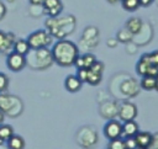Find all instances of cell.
<instances>
[{"label": "cell", "mask_w": 158, "mask_h": 149, "mask_svg": "<svg viewBox=\"0 0 158 149\" xmlns=\"http://www.w3.org/2000/svg\"><path fill=\"white\" fill-rule=\"evenodd\" d=\"M51 53L54 63L59 66L67 68L74 64V60L79 55V48L69 39H59L53 44Z\"/></svg>", "instance_id": "obj_1"}, {"label": "cell", "mask_w": 158, "mask_h": 149, "mask_svg": "<svg viewBox=\"0 0 158 149\" xmlns=\"http://www.w3.org/2000/svg\"><path fill=\"white\" fill-rule=\"evenodd\" d=\"M75 17L73 15H65L62 17H47L44 21L46 31L54 38L65 39L67 36L74 32L75 30Z\"/></svg>", "instance_id": "obj_2"}, {"label": "cell", "mask_w": 158, "mask_h": 149, "mask_svg": "<svg viewBox=\"0 0 158 149\" xmlns=\"http://www.w3.org/2000/svg\"><path fill=\"white\" fill-rule=\"evenodd\" d=\"M25 58H26V65L36 70H44L54 63L49 48L30 49V52L25 55Z\"/></svg>", "instance_id": "obj_3"}, {"label": "cell", "mask_w": 158, "mask_h": 149, "mask_svg": "<svg viewBox=\"0 0 158 149\" xmlns=\"http://www.w3.org/2000/svg\"><path fill=\"white\" fill-rule=\"evenodd\" d=\"M23 111V103L20 97L0 92V112L7 117H19Z\"/></svg>", "instance_id": "obj_4"}, {"label": "cell", "mask_w": 158, "mask_h": 149, "mask_svg": "<svg viewBox=\"0 0 158 149\" xmlns=\"http://www.w3.org/2000/svg\"><path fill=\"white\" fill-rule=\"evenodd\" d=\"M53 37L46 31V30H37L28 34L27 43L30 46V49H41V48H48V46L52 44Z\"/></svg>", "instance_id": "obj_5"}, {"label": "cell", "mask_w": 158, "mask_h": 149, "mask_svg": "<svg viewBox=\"0 0 158 149\" xmlns=\"http://www.w3.org/2000/svg\"><path fill=\"white\" fill-rule=\"evenodd\" d=\"M77 142L80 147L85 149H91L98 143V133L93 127L84 126L77 133Z\"/></svg>", "instance_id": "obj_6"}, {"label": "cell", "mask_w": 158, "mask_h": 149, "mask_svg": "<svg viewBox=\"0 0 158 149\" xmlns=\"http://www.w3.org/2000/svg\"><path fill=\"white\" fill-rule=\"evenodd\" d=\"M99 43V30L95 26H88L83 31L81 39H80V47L85 49L95 48Z\"/></svg>", "instance_id": "obj_7"}, {"label": "cell", "mask_w": 158, "mask_h": 149, "mask_svg": "<svg viewBox=\"0 0 158 149\" xmlns=\"http://www.w3.org/2000/svg\"><path fill=\"white\" fill-rule=\"evenodd\" d=\"M137 107L135 103L125 101L121 105H118V111H117V116L120 118V121L122 122H127V121H135V118L137 117Z\"/></svg>", "instance_id": "obj_8"}, {"label": "cell", "mask_w": 158, "mask_h": 149, "mask_svg": "<svg viewBox=\"0 0 158 149\" xmlns=\"http://www.w3.org/2000/svg\"><path fill=\"white\" fill-rule=\"evenodd\" d=\"M136 71L138 75L141 76H146V75H151V76H156L158 74V66L151 64V62L148 60V57H147V53L143 54L139 60L137 62V65H136Z\"/></svg>", "instance_id": "obj_9"}, {"label": "cell", "mask_w": 158, "mask_h": 149, "mask_svg": "<svg viewBox=\"0 0 158 149\" xmlns=\"http://www.w3.org/2000/svg\"><path fill=\"white\" fill-rule=\"evenodd\" d=\"M121 133H122V123L117 119H109L105 126H104V135L109 139H116V138H121Z\"/></svg>", "instance_id": "obj_10"}, {"label": "cell", "mask_w": 158, "mask_h": 149, "mask_svg": "<svg viewBox=\"0 0 158 149\" xmlns=\"http://www.w3.org/2000/svg\"><path fill=\"white\" fill-rule=\"evenodd\" d=\"M6 65L11 71H20L26 66V58L12 50L6 57Z\"/></svg>", "instance_id": "obj_11"}, {"label": "cell", "mask_w": 158, "mask_h": 149, "mask_svg": "<svg viewBox=\"0 0 158 149\" xmlns=\"http://www.w3.org/2000/svg\"><path fill=\"white\" fill-rule=\"evenodd\" d=\"M43 12L48 17H57L63 10V4L60 0H43L42 2Z\"/></svg>", "instance_id": "obj_12"}, {"label": "cell", "mask_w": 158, "mask_h": 149, "mask_svg": "<svg viewBox=\"0 0 158 149\" xmlns=\"http://www.w3.org/2000/svg\"><path fill=\"white\" fill-rule=\"evenodd\" d=\"M16 38L12 32H5L0 30V53L1 54H9L12 52V47Z\"/></svg>", "instance_id": "obj_13"}, {"label": "cell", "mask_w": 158, "mask_h": 149, "mask_svg": "<svg viewBox=\"0 0 158 149\" xmlns=\"http://www.w3.org/2000/svg\"><path fill=\"white\" fill-rule=\"evenodd\" d=\"M120 91L126 97H135L139 91V84L135 79L128 78L120 84Z\"/></svg>", "instance_id": "obj_14"}, {"label": "cell", "mask_w": 158, "mask_h": 149, "mask_svg": "<svg viewBox=\"0 0 158 149\" xmlns=\"http://www.w3.org/2000/svg\"><path fill=\"white\" fill-rule=\"evenodd\" d=\"M117 111H118V105L115 101H109L100 106L101 116L107 119H114L117 116Z\"/></svg>", "instance_id": "obj_15"}, {"label": "cell", "mask_w": 158, "mask_h": 149, "mask_svg": "<svg viewBox=\"0 0 158 149\" xmlns=\"http://www.w3.org/2000/svg\"><path fill=\"white\" fill-rule=\"evenodd\" d=\"M137 132H139L138 124L135 121H127L122 123V133H121V138H128V137H135L137 134Z\"/></svg>", "instance_id": "obj_16"}, {"label": "cell", "mask_w": 158, "mask_h": 149, "mask_svg": "<svg viewBox=\"0 0 158 149\" xmlns=\"http://www.w3.org/2000/svg\"><path fill=\"white\" fill-rule=\"evenodd\" d=\"M81 85L83 83L78 79L77 75H68L64 80V86L67 89V91L69 92H77L81 89Z\"/></svg>", "instance_id": "obj_17"}, {"label": "cell", "mask_w": 158, "mask_h": 149, "mask_svg": "<svg viewBox=\"0 0 158 149\" xmlns=\"http://www.w3.org/2000/svg\"><path fill=\"white\" fill-rule=\"evenodd\" d=\"M133 138H135V142H136V144H137L138 148L147 149L148 145H149V143H151L152 134L149 132H137V134Z\"/></svg>", "instance_id": "obj_18"}, {"label": "cell", "mask_w": 158, "mask_h": 149, "mask_svg": "<svg viewBox=\"0 0 158 149\" xmlns=\"http://www.w3.org/2000/svg\"><path fill=\"white\" fill-rule=\"evenodd\" d=\"M132 34H136V33H139L142 27H143V22L139 17H131L126 21V26H125Z\"/></svg>", "instance_id": "obj_19"}, {"label": "cell", "mask_w": 158, "mask_h": 149, "mask_svg": "<svg viewBox=\"0 0 158 149\" xmlns=\"http://www.w3.org/2000/svg\"><path fill=\"white\" fill-rule=\"evenodd\" d=\"M7 149H25V139L21 135L14 134L6 142Z\"/></svg>", "instance_id": "obj_20"}, {"label": "cell", "mask_w": 158, "mask_h": 149, "mask_svg": "<svg viewBox=\"0 0 158 149\" xmlns=\"http://www.w3.org/2000/svg\"><path fill=\"white\" fill-rule=\"evenodd\" d=\"M12 50L21 54V55H26L30 52V46H28L26 39H16L15 43H14Z\"/></svg>", "instance_id": "obj_21"}, {"label": "cell", "mask_w": 158, "mask_h": 149, "mask_svg": "<svg viewBox=\"0 0 158 149\" xmlns=\"http://www.w3.org/2000/svg\"><path fill=\"white\" fill-rule=\"evenodd\" d=\"M14 128L10 126V124H6V123H1L0 124V142L1 143H6L7 139L14 135Z\"/></svg>", "instance_id": "obj_22"}, {"label": "cell", "mask_w": 158, "mask_h": 149, "mask_svg": "<svg viewBox=\"0 0 158 149\" xmlns=\"http://www.w3.org/2000/svg\"><path fill=\"white\" fill-rule=\"evenodd\" d=\"M154 85H156V76H151V75H146L142 76L141 81H139V87L147 91L154 90Z\"/></svg>", "instance_id": "obj_23"}, {"label": "cell", "mask_w": 158, "mask_h": 149, "mask_svg": "<svg viewBox=\"0 0 158 149\" xmlns=\"http://www.w3.org/2000/svg\"><path fill=\"white\" fill-rule=\"evenodd\" d=\"M132 37H133V34H132L126 27H123V28H121V30L117 32V34H116V41L122 42V43H127V42L132 41Z\"/></svg>", "instance_id": "obj_24"}, {"label": "cell", "mask_w": 158, "mask_h": 149, "mask_svg": "<svg viewBox=\"0 0 158 149\" xmlns=\"http://www.w3.org/2000/svg\"><path fill=\"white\" fill-rule=\"evenodd\" d=\"M101 78H102L101 74L94 73L90 69H88V71H86V83H89L91 85H98L101 81Z\"/></svg>", "instance_id": "obj_25"}, {"label": "cell", "mask_w": 158, "mask_h": 149, "mask_svg": "<svg viewBox=\"0 0 158 149\" xmlns=\"http://www.w3.org/2000/svg\"><path fill=\"white\" fill-rule=\"evenodd\" d=\"M122 7L127 11H136L139 7V1L138 0H121Z\"/></svg>", "instance_id": "obj_26"}, {"label": "cell", "mask_w": 158, "mask_h": 149, "mask_svg": "<svg viewBox=\"0 0 158 149\" xmlns=\"http://www.w3.org/2000/svg\"><path fill=\"white\" fill-rule=\"evenodd\" d=\"M81 59H83V68L84 69H89L96 62L94 54H91V53H86V54L81 55Z\"/></svg>", "instance_id": "obj_27"}, {"label": "cell", "mask_w": 158, "mask_h": 149, "mask_svg": "<svg viewBox=\"0 0 158 149\" xmlns=\"http://www.w3.org/2000/svg\"><path fill=\"white\" fill-rule=\"evenodd\" d=\"M107 149H126L125 144H123V139L122 138H116L109 142L107 144Z\"/></svg>", "instance_id": "obj_28"}, {"label": "cell", "mask_w": 158, "mask_h": 149, "mask_svg": "<svg viewBox=\"0 0 158 149\" xmlns=\"http://www.w3.org/2000/svg\"><path fill=\"white\" fill-rule=\"evenodd\" d=\"M7 86H9V78L6 74L0 71V92L6 91Z\"/></svg>", "instance_id": "obj_29"}, {"label": "cell", "mask_w": 158, "mask_h": 149, "mask_svg": "<svg viewBox=\"0 0 158 149\" xmlns=\"http://www.w3.org/2000/svg\"><path fill=\"white\" fill-rule=\"evenodd\" d=\"M122 139H123V144H125V148H126V149H136V148H137V144H136L133 137L122 138Z\"/></svg>", "instance_id": "obj_30"}, {"label": "cell", "mask_w": 158, "mask_h": 149, "mask_svg": "<svg viewBox=\"0 0 158 149\" xmlns=\"http://www.w3.org/2000/svg\"><path fill=\"white\" fill-rule=\"evenodd\" d=\"M91 71H94V73H98V74H101L102 75V71H104V64L101 63V62H95L90 68H89Z\"/></svg>", "instance_id": "obj_31"}, {"label": "cell", "mask_w": 158, "mask_h": 149, "mask_svg": "<svg viewBox=\"0 0 158 149\" xmlns=\"http://www.w3.org/2000/svg\"><path fill=\"white\" fill-rule=\"evenodd\" d=\"M147 57H148V60L151 62V64L158 66V50H153L151 53H147Z\"/></svg>", "instance_id": "obj_32"}, {"label": "cell", "mask_w": 158, "mask_h": 149, "mask_svg": "<svg viewBox=\"0 0 158 149\" xmlns=\"http://www.w3.org/2000/svg\"><path fill=\"white\" fill-rule=\"evenodd\" d=\"M147 149H158V132L152 134V139Z\"/></svg>", "instance_id": "obj_33"}, {"label": "cell", "mask_w": 158, "mask_h": 149, "mask_svg": "<svg viewBox=\"0 0 158 149\" xmlns=\"http://www.w3.org/2000/svg\"><path fill=\"white\" fill-rule=\"evenodd\" d=\"M86 71L88 69H78L77 71V76L81 83H86Z\"/></svg>", "instance_id": "obj_34"}, {"label": "cell", "mask_w": 158, "mask_h": 149, "mask_svg": "<svg viewBox=\"0 0 158 149\" xmlns=\"http://www.w3.org/2000/svg\"><path fill=\"white\" fill-rule=\"evenodd\" d=\"M6 11H7V10H6V6H5V4H4V2L0 0V21H1V20L5 17V15H6Z\"/></svg>", "instance_id": "obj_35"}, {"label": "cell", "mask_w": 158, "mask_h": 149, "mask_svg": "<svg viewBox=\"0 0 158 149\" xmlns=\"http://www.w3.org/2000/svg\"><path fill=\"white\" fill-rule=\"evenodd\" d=\"M139 1V6H148L153 2V0H138Z\"/></svg>", "instance_id": "obj_36"}, {"label": "cell", "mask_w": 158, "mask_h": 149, "mask_svg": "<svg viewBox=\"0 0 158 149\" xmlns=\"http://www.w3.org/2000/svg\"><path fill=\"white\" fill-rule=\"evenodd\" d=\"M31 5H35V6H38V5H42L43 0H30Z\"/></svg>", "instance_id": "obj_37"}, {"label": "cell", "mask_w": 158, "mask_h": 149, "mask_svg": "<svg viewBox=\"0 0 158 149\" xmlns=\"http://www.w3.org/2000/svg\"><path fill=\"white\" fill-rule=\"evenodd\" d=\"M116 44V41H107V46L109 47H115Z\"/></svg>", "instance_id": "obj_38"}, {"label": "cell", "mask_w": 158, "mask_h": 149, "mask_svg": "<svg viewBox=\"0 0 158 149\" xmlns=\"http://www.w3.org/2000/svg\"><path fill=\"white\" fill-rule=\"evenodd\" d=\"M109 4H112V5H115V4H117L118 1H121V0H106Z\"/></svg>", "instance_id": "obj_39"}, {"label": "cell", "mask_w": 158, "mask_h": 149, "mask_svg": "<svg viewBox=\"0 0 158 149\" xmlns=\"http://www.w3.org/2000/svg\"><path fill=\"white\" fill-rule=\"evenodd\" d=\"M154 90L158 91V74L156 75V85H154Z\"/></svg>", "instance_id": "obj_40"}, {"label": "cell", "mask_w": 158, "mask_h": 149, "mask_svg": "<svg viewBox=\"0 0 158 149\" xmlns=\"http://www.w3.org/2000/svg\"><path fill=\"white\" fill-rule=\"evenodd\" d=\"M4 118H5V116L2 115V112H0V124L4 123Z\"/></svg>", "instance_id": "obj_41"}, {"label": "cell", "mask_w": 158, "mask_h": 149, "mask_svg": "<svg viewBox=\"0 0 158 149\" xmlns=\"http://www.w3.org/2000/svg\"><path fill=\"white\" fill-rule=\"evenodd\" d=\"M0 149H7V147L5 145V143H1L0 142Z\"/></svg>", "instance_id": "obj_42"}, {"label": "cell", "mask_w": 158, "mask_h": 149, "mask_svg": "<svg viewBox=\"0 0 158 149\" xmlns=\"http://www.w3.org/2000/svg\"><path fill=\"white\" fill-rule=\"evenodd\" d=\"M7 1H10V2H12V1H14V0H7Z\"/></svg>", "instance_id": "obj_43"}, {"label": "cell", "mask_w": 158, "mask_h": 149, "mask_svg": "<svg viewBox=\"0 0 158 149\" xmlns=\"http://www.w3.org/2000/svg\"><path fill=\"white\" fill-rule=\"evenodd\" d=\"M136 149H143V148H138V147H137V148H136Z\"/></svg>", "instance_id": "obj_44"}]
</instances>
